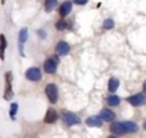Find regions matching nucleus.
<instances>
[{
  "mask_svg": "<svg viewBox=\"0 0 146 138\" xmlns=\"http://www.w3.org/2000/svg\"><path fill=\"white\" fill-rule=\"evenodd\" d=\"M106 102H108L109 106H118L121 104V97L117 95H110L106 98Z\"/></svg>",
  "mask_w": 146,
  "mask_h": 138,
  "instance_id": "15",
  "label": "nucleus"
},
{
  "mask_svg": "<svg viewBox=\"0 0 146 138\" xmlns=\"http://www.w3.org/2000/svg\"><path fill=\"white\" fill-rule=\"evenodd\" d=\"M56 7H58V0H46L45 1V10L48 13L53 12Z\"/></svg>",
  "mask_w": 146,
  "mask_h": 138,
  "instance_id": "16",
  "label": "nucleus"
},
{
  "mask_svg": "<svg viewBox=\"0 0 146 138\" xmlns=\"http://www.w3.org/2000/svg\"><path fill=\"white\" fill-rule=\"evenodd\" d=\"M41 77H42L41 75V70L38 68H30L26 72V78L28 81H31V82H38L41 79Z\"/></svg>",
  "mask_w": 146,
  "mask_h": 138,
  "instance_id": "7",
  "label": "nucleus"
},
{
  "mask_svg": "<svg viewBox=\"0 0 146 138\" xmlns=\"http://www.w3.org/2000/svg\"><path fill=\"white\" fill-rule=\"evenodd\" d=\"M73 3L77 4V5H85V4L88 3V0H73Z\"/></svg>",
  "mask_w": 146,
  "mask_h": 138,
  "instance_id": "21",
  "label": "nucleus"
},
{
  "mask_svg": "<svg viewBox=\"0 0 146 138\" xmlns=\"http://www.w3.org/2000/svg\"><path fill=\"white\" fill-rule=\"evenodd\" d=\"M71 12H72V1L66 0V1L60 5V8H59V14H60L62 18H66Z\"/></svg>",
  "mask_w": 146,
  "mask_h": 138,
  "instance_id": "11",
  "label": "nucleus"
},
{
  "mask_svg": "<svg viewBox=\"0 0 146 138\" xmlns=\"http://www.w3.org/2000/svg\"><path fill=\"white\" fill-rule=\"evenodd\" d=\"M28 40V30L27 28H22L19 31V44H25Z\"/></svg>",
  "mask_w": 146,
  "mask_h": 138,
  "instance_id": "17",
  "label": "nucleus"
},
{
  "mask_svg": "<svg viewBox=\"0 0 146 138\" xmlns=\"http://www.w3.org/2000/svg\"><path fill=\"white\" fill-rule=\"evenodd\" d=\"M58 63H59V59L56 58V56L46 59L45 63H44V70H45L48 74H54V73L56 72V67H58Z\"/></svg>",
  "mask_w": 146,
  "mask_h": 138,
  "instance_id": "4",
  "label": "nucleus"
},
{
  "mask_svg": "<svg viewBox=\"0 0 146 138\" xmlns=\"http://www.w3.org/2000/svg\"><path fill=\"white\" fill-rule=\"evenodd\" d=\"M7 37L4 35H0V59L4 60L5 59V50H7Z\"/></svg>",
  "mask_w": 146,
  "mask_h": 138,
  "instance_id": "13",
  "label": "nucleus"
},
{
  "mask_svg": "<svg viewBox=\"0 0 146 138\" xmlns=\"http://www.w3.org/2000/svg\"><path fill=\"white\" fill-rule=\"evenodd\" d=\"M103 28L104 30H111V28H114V20L111 19V18L105 19L103 23Z\"/></svg>",
  "mask_w": 146,
  "mask_h": 138,
  "instance_id": "19",
  "label": "nucleus"
},
{
  "mask_svg": "<svg viewBox=\"0 0 146 138\" xmlns=\"http://www.w3.org/2000/svg\"><path fill=\"white\" fill-rule=\"evenodd\" d=\"M127 101H128L132 106L139 108V106H142L146 104V97H145L144 93H136V95L129 96V97L127 98Z\"/></svg>",
  "mask_w": 146,
  "mask_h": 138,
  "instance_id": "6",
  "label": "nucleus"
},
{
  "mask_svg": "<svg viewBox=\"0 0 146 138\" xmlns=\"http://www.w3.org/2000/svg\"><path fill=\"white\" fill-rule=\"evenodd\" d=\"M110 131L114 134L122 136V134H126V133H135V132H137L139 131V125L136 123H133V121H115V123L110 124Z\"/></svg>",
  "mask_w": 146,
  "mask_h": 138,
  "instance_id": "1",
  "label": "nucleus"
},
{
  "mask_svg": "<svg viewBox=\"0 0 146 138\" xmlns=\"http://www.w3.org/2000/svg\"><path fill=\"white\" fill-rule=\"evenodd\" d=\"M56 120H58V113H56L53 108L48 109V111H46V114H45V118H44V121H45L46 124H53V123H55Z\"/></svg>",
  "mask_w": 146,
  "mask_h": 138,
  "instance_id": "9",
  "label": "nucleus"
},
{
  "mask_svg": "<svg viewBox=\"0 0 146 138\" xmlns=\"http://www.w3.org/2000/svg\"><path fill=\"white\" fill-rule=\"evenodd\" d=\"M37 33H38V36H40L41 38H45V37H46V32H45V31L38 30V31H37Z\"/></svg>",
  "mask_w": 146,
  "mask_h": 138,
  "instance_id": "22",
  "label": "nucleus"
},
{
  "mask_svg": "<svg viewBox=\"0 0 146 138\" xmlns=\"http://www.w3.org/2000/svg\"><path fill=\"white\" fill-rule=\"evenodd\" d=\"M55 27H56V30H58V31H64L67 28L66 19H64V18H62L60 20H58V22H56V24H55Z\"/></svg>",
  "mask_w": 146,
  "mask_h": 138,
  "instance_id": "20",
  "label": "nucleus"
},
{
  "mask_svg": "<svg viewBox=\"0 0 146 138\" xmlns=\"http://www.w3.org/2000/svg\"><path fill=\"white\" fill-rule=\"evenodd\" d=\"M62 118H63L64 123H66L67 125H69V127L81 124V118L80 116H77L76 114H73V113H69V111H64L63 115H62Z\"/></svg>",
  "mask_w": 146,
  "mask_h": 138,
  "instance_id": "5",
  "label": "nucleus"
},
{
  "mask_svg": "<svg viewBox=\"0 0 146 138\" xmlns=\"http://www.w3.org/2000/svg\"><path fill=\"white\" fill-rule=\"evenodd\" d=\"M99 116H100V119L103 121H113L115 119V113L109 110V109H103L100 111V114H99Z\"/></svg>",
  "mask_w": 146,
  "mask_h": 138,
  "instance_id": "10",
  "label": "nucleus"
},
{
  "mask_svg": "<svg viewBox=\"0 0 146 138\" xmlns=\"http://www.w3.org/2000/svg\"><path fill=\"white\" fill-rule=\"evenodd\" d=\"M17 111H18V104L17 102H13L10 105V111H9V116L14 120L15 116H17Z\"/></svg>",
  "mask_w": 146,
  "mask_h": 138,
  "instance_id": "18",
  "label": "nucleus"
},
{
  "mask_svg": "<svg viewBox=\"0 0 146 138\" xmlns=\"http://www.w3.org/2000/svg\"><path fill=\"white\" fill-rule=\"evenodd\" d=\"M45 93H46V96H48L49 101H50L51 104H56V102H58L59 91H58L56 85H54V83H49V85L45 87Z\"/></svg>",
  "mask_w": 146,
  "mask_h": 138,
  "instance_id": "2",
  "label": "nucleus"
},
{
  "mask_svg": "<svg viewBox=\"0 0 146 138\" xmlns=\"http://www.w3.org/2000/svg\"><path fill=\"white\" fill-rule=\"evenodd\" d=\"M55 51H56V54H58L59 56H66V55H68V54H69V51H71V48H69V45L67 42H64V41H60V42L56 44Z\"/></svg>",
  "mask_w": 146,
  "mask_h": 138,
  "instance_id": "8",
  "label": "nucleus"
},
{
  "mask_svg": "<svg viewBox=\"0 0 146 138\" xmlns=\"http://www.w3.org/2000/svg\"><path fill=\"white\" fill-rule=\"evenodd\" d=\"M12 79H13V74L12 72H7L5 73V91H4V98L8 101H10L14 96L12 90Z\"/></svg>",
  "mask_w": 146,
  "mask_h": 138,
  "instance_id": "3",
  "label": "nucleus"
},
{
  "mask_svg": "<svg viewBox=\"0 0 146 138\" xmlns=\"http://www.w3.org/2000/svg\"><path fill=\"white\" fill-rule=\"evenodd\" d=\"M118 87H119V79H117V78H110V79H109V83H108L109 92L114 93L117 90H118Z\"/></svg>",
  "mask_w": 146,
  "mask_h": 138,
  "instance_id": "14",
  "label": "nucleus"
},
{
  "mask_svg": "<svg viewBox=\"0 0 146 138\" xmlns=\"http://www.w3.org/2000/svg\"><path fill=\"white\" fill-rule=\"evenodd\" d=\"M86 124H87L88 127H94V128H100L101 125H103V120L100 119V116H90V118H87V120H86Z\"/></svg>",
  "mask_w": 146,
  "mask_h": 138,
  "instance_id": "12",
  "label": "nucleus"
}]
</instances>
